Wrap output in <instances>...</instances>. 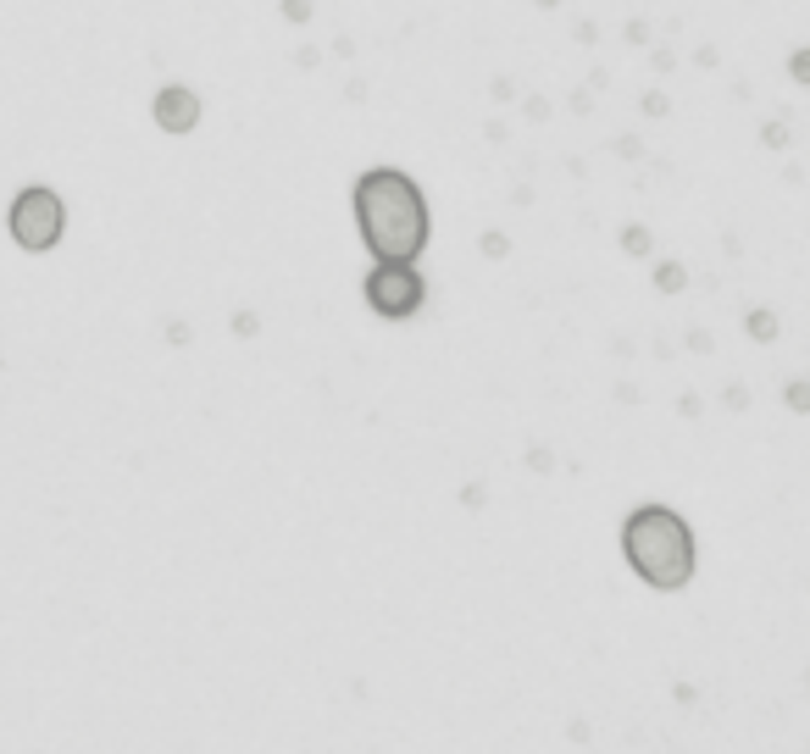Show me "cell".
Segmentation results:
<instances>
[{"mask_svg": "<svg viewBox=\"0 0 810 754\" xmlns=\"http://www.w3.org/2000/svg\"><path fill=\"white\" fill-rule=\"evenodd\" d=\"M350 205H356V227L372 261H422L433 217L422 183L400 173V166H372L350 183Z\"/></svg>", "mask_w": 810, "mask_h": 754, "instance_id": "cell-1", "label": "cell"}, {"mask_svg": "<svg viewBox=\"0 0 810 754\" xmlns=\"http://www.w3.org/2000/svg\"><path fill=\"white\" fill-rule=\"evenodd\" d=\"M621 560L633 566V577L655 594H683L694 582V527L672 505H633L621 521Z\"/></svg>", "mask_w": 810, "mask_h": 754, "instance_id": "cell-2", "label": "cell"}, {"mask_svg": "<svg viewBox=\"0 0 810 754\" xmlns=\"http://www.w3.org/2000/svg\"><path fill=\"white\" fill-rule=\"evenodd\" d=\"M6 234L23 256H50V250L67 239V200H61L50 183L17 188L12 205H6Z\"/></svg>", "mask_w": 810, "mask_h": 754, "instance_id": "cell-3", "label": "cell"}, {"mask_svg": "<svg viewBox=\"0 0 810 754\" xmlns=\"http://www.w3.org/2000/svg\"><path fill=\"white\" fill-rule=\"evenodd\" d=\"M361 305L378 322H411L428 305V278L417 272V261H372V272L361 278Z\"/></svg>", "mask_w": 810, "mask_h": 754, "instance_id": "cell-4", "label": "cell"}, {"mask_svg": "<svg viewBox=\"0 0 810 754\" xmlns=\"http://www.w3.org/2000/svg\"><path fill=\"white\" fill-rule=\"evenodd\" d=\"M200 95L189 89V83H161V89L150 95V122L161 134H173V139H183V134H195L200 128Z\"/></svg>", "mask_w": 810, "mask_h": 754, "instance_id": "cell-5", "label": "cell"}, {"mask_svg": "<svg viewBox=\"0 0 810 754\" xmlns=\"http://www.w3.org/2000/svg\"><path fill=\"white\" fill-rule=\"evenodd\" d=\"M744 333H750V339H755V344H772V339H777V333H783V327H777V311H766V305H755V311H750V317H744Z\"/></svg>", "mask_w": 810, "mask_h": 754, "instance_id": "cell-6", "label": "cell"}, {"mask_svg": "<svg viewBox=\"0 0 810 754\" xmlns=\"http://www.w3.org/2000/svg\"><path fill=\"white\" fill-rule=\"evenodd\" d=\"M655 289H660V295H683V289H689V266H683V261H660L655 266Z\"/></svg>", "mask_w": 810, "mask_h": 754, "instance_id": "cell-7", "label": "cell"}, {"mask_svg": "<svg viewBox=\"0 0 810 754\" xmlns=\"http://www.w3.org/2000/svg\"><path fill=\"white\" fill-rule=\"evenodd\" d=\"M621 250H628V256H650V250H655V234H650L644 222H628V227H621Z\"/></svg>", "mask_w": 810, "mask_h": 754, "instance_id": "cell-8", "label": "cell"}, {"mask_svg": "<svg viewBox=\"0 0 810 754\" xmlns=\"http://www.w3.org/2000/svg\"><path fill=\"white\" fill-rule=\"evenodd\" d=\"M311 12H317V0H278V17H283L289 28H305Z\"/></svg>", "mask_w": 810, "mask_h": 754, "instance_id": "cell-9", "label": "cell"}, {"mask_svg": "<svg viewBox=\"0 0 810 754\" xmlns=\"http://www.w3.org/2000/svg\"><path fill=\"white\" fill-rule=\"evenodd\" d=\"M228 327H234V339H256V333H261V317H256V311H234V317H228Z\"/></svg>", "mask_w": 810, "mask_h": 754, "instance_id": "cell-10", "label": "cell"}, {"mask_svg": "<svg viewBox=\"0 0 810 754\" xmlns=\"http://www.w3.org/2000/svg\"><path fill=\"white\" fill-rule=\"evenodd\" d=\"M788 78H794V83H810V50H805V45L788 50Z\"/></svg>", "mask_w": 810, "mask_h": 754, "instance_id": "cell-11", "label": "cell"}, {"mask_svg": "<svg viewBox=\"0 0 810 754\" xmlns=\"http://www.w3.org/2000/svg\"><path fill=\"white\" fill-rule=\"evenodd\" d=\"M760 144H766V150H788V122H766Z\"/></svg>", "mask_w": 810, "mask_h": 754, "instance_id": "cell-12", "label": "cell"}, {"mask_svg": "<svg viewBox=\"0 0 810 754\" xmlns=\"http://www.w3.org/2000/svg\"><path fill=\"white\" fill-rule=\"evenodd\" d=\"M477 250H483L489 261H505V256H511V239H505V234H483V244H477Z\"/></svg>", "mask_w": 810, "mask_h": 754, "instance_id": "cell-13", "label": "cell"}, {"mask_svg": "<svg viewBox=\"0 0 810 754\" xmlns=\"http://www.w3.org/2000/svg\"><path fill=\"white\" fill-rule=\"evenodd\" d=\"M621 39H628V45H650V23H644V17H628V28H621Z\"/></svg>", "mask_w": 810, "mask_h": 754, "instance_id": "cell-14", "label": "cell"}, {"mask_svg": "<svg viewBox=\"0 0 810 754\" xmlns=\"http://www.w3.org/2000/svg\"><path fill=\"white\" fill-rule=\"evenodd\" d=\"M783 400H788V411H810V389H805V383H788Z\"/></svg>", "mask_w": 810, "mask_h": 754, "instance_id": "cell-15", "label": "cell"}, {"mask_svg": "<svg viewBox=\"0 0 810 754\" xmlns=\"http://www.w3.org/2000/svg\"><path fill=\"white\" fill-rule=\"evenodd\" d=\"M667 112H672V100L660 95V89H650V95H644V117H667Z\"/></svg>", "mask_w": 810, "mask_h": 754, "instance_id": "cell-16", "label": "cell"}, {"mask_svg": "<svg viewBox=\"0 0 810 754\" xmlns=\"http://www.w3.org/2000/svg\"><path fill=\"white\" fill-rule=\"evenodd\" d=\"M167 344H173V350L189 344V322H178V317H173V322H167Z\"/></svg>", "mask_w": 810, "mask_h": 754, "instance_id": "cell-17", "label": "cell"}, {"mask_svg": "<svg viewBox=\"0 0 810 754\" xmlns=\"http://www.w3.org/2000/svg\"><path fill=\"white\" fill-rule=\"evenodd\" d=\"M555 460H550V450H528V472H550Z\"/></svg>", "mask_w": 810, "mask_h": 754, "instance_id": "cell-18", "label": "cell"}, {"mask_svg": "<svg viewBox=\"0 0 810 754\" xmlns=\"http://www.w3.org/2000/svg\"><path fill=\"white\" fill-rule=\"evenodd\" d=\"M317 61H322L317 45H300V50H295V67H317Z\"/></svg>", "mask_w": 810, "mask_h": 754, "instance_id": "cell-19", "label": "cell"}, {"mask_svg": "<svg viewBox=\"0 0 810 754\" xmlns=\"http://www.w3.org/2000/svg\"><path fill=\"white\" fill-rule=\"evenodd\" d=\"M522 112H528V122H544V117H550V100H538V95H533Z\"/></svg>", "mask_w": 810, "mask_h": 754, "instance_id": "cell-20", "label": "cell"}, {"mask_svg": "<svg viewBox=\"0 0 810 754\" xmlns=\"http://www.w3.org/2000/svg\"><path fill=\"white\" fill-rule=\"evenodd\" d=\"M650 67H655V73H672V67H677V56H672V50H655V56H650Z\"/></svg>", "mask_w": 810, "mask_h": 754, "instance_id": "cell-21", "label": "cell"}, {"mask_svg": "<svg viewBox=\"0 0 810 754\" xmlns=\"http://www.w3.org/2000/svg\"><path fill=\"white\" fill-rule=\"evenodd\" d=\"M616 156H628V161H638V156H644V144H638V139H616Z\"/></svg>", "mask_w": 810, "mask_h": 754, "instance_id": "cell-22", "label": "cell"}, {"mask_svg": "<svg viewBox=\"0 0 810 754\" xmlns=\"http://www.w3.org/2000/svg\"><path fill=\"white\" fill-rule=\"evenodd\" d=\"M494 100H516V83L511 78H494Z\"/></svg>", "mask_w": 810, "mask_h": 754, "instance_id": "cell-23", "label": "cell"}, {"mask_svg": "<svg viewBox=\"0 0 810 754\" xmlns=\"http://www.w3.org/2000/svg\"><path fill=\"white\" fill-rule=\"evenodd\" d=\"M461 499H467V511H477V505H483V483H467V494H461Z\"/></svg>", "mask_w": 810, "mask_h": 754, "instance_id": "cell-24", "label": "cell"}, {"mask_svg": "<svg viewBox=\"0 0 810 754\" xmlns=\"http://www.w3.org/2000/svg\"><path fill=\"white\" fill-rule=\"evenodd\" d=\"M533 6H544V12H555V6H560V0H533Z\"/></svg>", "mask_w": 810, "mask_h": 754, "instance_id": "cell-25", "label": "cell"}]
</instances>
